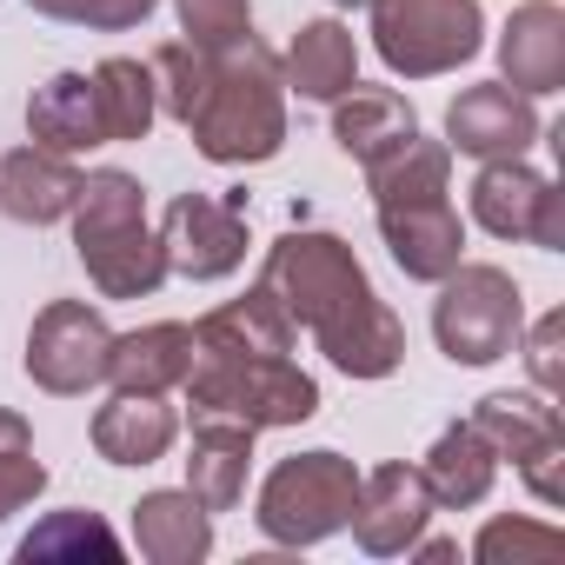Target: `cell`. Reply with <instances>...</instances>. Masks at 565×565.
<instances>
[{
    "mask_svg": "<svg viewBox=\"0 0 565 565\" xmlns=\"http://www.w3.org/2000/svg\"><path fill=\"white\" fill-rule=\"evenodd\" d=\"M279 81H287L300 100H340L360 87V47L340 21H307L279 61Z\"/></svg>",
    "mask_w": 565,
    "mask_h": 565,
    "instance_id": "obj_18",
    "label": "cell"
},
{
    "mask_svg": "<svg viewBox=\"0 0 565 565\" xmlns=\"http://www.w3.org/2000/svg\"><path fill=\"white\" fill-rule=\"evenodd\" d=\"M287 353H294V320L266 287H253L246 300L213 307L193 327V366L180 380L193 419H233V426H253V433L313 419L320 386Z\"/></svg>",
    "mask_w": 565,
    "mask_h": 565,
    "instance_id": "obj_1",
    "label": "cell"
},
{
    "mask_svg": "<svg viewBox=\"0 0 565 565\" xmlns=\"http://www.w3.org/2000/svg\"><path fill=\"white\" fill-rule=\"evenodd\" d=\"M107 353H114V333L87 300H47L28 333V380L54 399H74L107 380Z\"/></svg>",
    "mask_w": 565,
    "mask_h": 565,
    "instance_id": "obj_8",
    "label": "cell"
},
{
    "mask_svg": "<svg viewBox=\"0 0 565 565\" xmlns=\"http://www.w3.org/2000/svg\"><path fill=\"white\" fill-rule=\"evenodd\" d=\"M472 220L492 239H532L545 253L565 246V193L525 160H486L472 180Z\"/></svg>",
    "mask_w": 565,
    "mask_h": 565,
    "instance_id": "obj_10",
    "label": "cell"
},
{
    "mask_svg": "<svg viewBox=\"0 0 565 565\" xmlns=\"http://www.w3.org/2000/svg\"><path fill=\"white\" fill-rule=\"evenodd\" d=\"M360 505V472L340 452H294L259 486V532L273 545H320L333 539Z\"/></svg>",
    "mask_w": 565,
    "mask_h": 565,
    "instance_id": "obj_6",
    "label": "cell"
},
{
    "mask_svg": "<svg viewBox=\"0 0 565 565\" xmlns=\"http://www.w3.org/2000/svg\"><path fill=\"white\" fill-rule=\"evenodd\" d=\"M499 67H505V87H519L532 100L565 87V8L558 0L512 8V21L499 34Z\"/></svg>",
    "mask_w": 565,
    "mask_h": 565,
    "instance_id": "obj_15",
    "label": "cell"
},
{
    "mask_svg": "<svg viewBox=\"0 0 565 565\" xmlns=\"http://www.w3.org/2000/svg\"><path fill=\"white\" fill-rule=\"evenodd\" d=\"M426 519H433V486H426V472L419 466H380V472H366L360 479V505H353V539L373 552V558H393V552H413L419 545V532H426Z\"/></svg>",
    "mask_w": 565,
    "mask_h": 565,
    "instance_id": "obj_14",
    "label": "cell"
},
{
    "mask_svg": "<svg viewBox=\"0 0 565 565\" xmlns=\"http://www.w3.org/2000/svg\"><path fill=\"white\" fill-rule=\"evenodd\" d=\"M380 213V233H386V253L406 279H426V287H439V279L459 266L466 253V226L452 213L446 193H419V200H386L373 206Z\"/></svg>",
    "mask_w": 565,
    "mask_h": 565,
    "instance_id": "obj_12",
    "label": "cell"
},
{
    "mask_svg": "<svg viewBox=\"0 0 565 565\" xmlns=\"http://www.w3.org/2000/svg\"><path fill=\"white\" fill-rule=\"evenodd\" d=\"M340 8H373V0H340Z\"/></svg>",
    "mask_w": 565,
    "mask_h": 565,
    "instance_id": "obj_33",
    "label": "cell"
},
{
    "mask_svg": "<svg viewBox=\"0 0 565 565\" xmlns=\"http://www.w3.org/2000/svg\"><path fill=\"white\" fill-rule=\"evenodd\" d=\"M94 100H100V127L107 140H147L153 114H160V94H153V67L114 54L94 67Z\"/></svg>",
    "mask_w": 565,
    "mask_h": 565,
    "instance_id": "obj_25",
    "label": "cell"
},
{
    "mask_svg": "<svg viewBox=\"0 0 565 565\" xmlns=\"http://www.w3.org/2000/svg\"><path fill=\"white\" fill-rule=\"evenodd\" d=\"M246 466H253V426L233 419H193V459H186V492L206 512H233L246 492Z\"/></svg>",
    "mask_w": 565,
    "mask_h": 565,
    "instance_id": "obj_20",
    "label": "cell"
},
{
    "mask_svg": "<svg viewBox=\"0 0 565 565\" xmlns=\"http://www.w3.org/2000/svg\"><path fill=\"white\" fill-rule=\"evenodd\" d=\"M28 134H34V147H47V153L107 147L100 100H94V74H54V81L28 100Z\"/></svg>",
    "mask_w": 565,
    "mask_h": 565,
    "instance_id": "obj_19",
    "label": "cell"
},
{
    "mask_svg": "<svg viewBox=\"0 0 565 565\" xmlns=\"http://www.w3.org/2000/svg\"><path fill=\"white\" fill-rule=\"evenodd\" d=\"M81 200V173L67 167V153L47 147H21L0 160V213L21 220V226H54L67 220Z\"/></svg>",
    "mask_w": 565,
    "mask_h": 565,
    "instance_id": "obj_16",
    "label": "cell"
},
{
    "mask_svg": "<svg viewBox=\"0 0 565 565\" xmlns=\"http://www.w3.org/2000/svg\"><path fill=\"white\" fill-rule=\"evenodd\" d=\"M180 28L193 34V47H233L253 34V8L246 0H180Z\"/></svg>",
    "mask_w": 565,
    "mask_h": 565,
    "instance_id": "obj_29",
    "label": "cell"
},
{
    "mask_svg": "<svg viewBox=\"0 0 565 565\" xmlns=\"http://www.w3.org/2000/svg\"><path fill=\"white\" fill-rule=\"evenodd\" d=\"M259 287L287 307L294 327H307L320 340V353L353 373V380H386L406 360V327L399 313L373 294V279L360 266V253L340 233H279L266 246Z\"/></svg>",
    "mask_w": 565,
    "mask_h": 565,
    "instance_id": "obj_2",
    "label": "cell"
},
{
    "mask_svg": "<svg viewBox=\"0 0 565 565\" xmlns=\"http://www.w3.org/2000/svg\"><path fill=\"white\" fill-rule=\"evenodd\" d=\"M153 94L213 167H259L287 147V81L253 34L233 47L167 41L153 54Z\"/></svg>",
    "mask_w": 565,
    "mask_h": 565,
    "instance_id": "obj_3",
    "label": "cell"
},
{
    "mask_svg": "<svg viewBox=\"0 0 565 565\" xmlns=\"http://www.w3.org/2000/svg\"><path fill=\"white\" fill-rule=\"evenodd\" d=\"M167 273L186 279H226L246 259V193H180L160 220Z\"/></svg>",
    "mask_w": 565,
    "mask_h": 565,
    "instance_id": "obj_11",
    "label": "cell"
},
{
    "mask_svg": "<svg viewBox=\"0 0 565 565\" xmlns=\"http://www.w3.org/2000/svg\"><path fill=\"white\" fill-rule=\"evenodd\" d=\"M120 558V539H114V525L100 519V512H54L47 525H34L28 539H21V565H47V558Z\"/></svg>",
    "mask_w": 565,
    "mask_h": 565,
    "instance_id": "obj_26",
    "label": "cell"
},
{
    "mask_svg": "<svg viewBox=\"0 0 565 565\" xmlns=\"http://www.w3.org/2000/svg\"><path fill=\"white\" fill-rule=\"evenodd\" d=\"M8 446H34V433H28L21 413H0V452H8Z\"/></svg>",
    "mask_w": 565,
    "mask_h": 565,
    "instance_id": "obj_32",
    "label": "cell"
},
{
    "mask_svg": "<svg viewBox=\"0 0 565 565\" xmlns=\"http://www.w3.org/2000/svg\"><path fill=\"white\" fill-rule=\"evenodd\" d=\"M47 492V466L34 459V446H8L0 452V525H8L21 505H34Z\"/></svg>",
    "mask_w": 565,
    "mask_h": 565,
    "instance_id": "obj_30",
    "label": "cell"
},
{
    "mask_svg": "<svg viewBox=\"0 0 565 565\" xmlns=\"http://www.w3.org/2000/svg\"><path fill=\"white\" fill-rule=\"evenodd\" d=\"M74 253H81L87 279H94L107 300H147V294H160L167 253H160V233L147 226V193H140L134 173L100 167V173L81 180V200H74Z\"/></svg>",
    "mask_w": 565,
    "mask_h": 565,
    "instance_id": "obj_4",
    "label": "cell"
},
{
    "mask_svg": "<svg viewBox=\"0 0 565 565\" xmlns=\"http://www.w3.org/2000/svg\"><path fill=\"white\" fill-rule=\"evenodd\" d=\"M472 426H479V439L499 459H512L525 472L539 505L565 499V479H558V466H565V419H558V406H545L532 393H492V399L472 406Z\"/></svg>",
    "mask_w": 565,
    "mask_h": 565,
    "instance_id": "obj_9",
    "label": "cell"
},
{
    "mask_svg": "<svg viewBox=\"0 0 565 565\" xmlns=\"http://www.w3.org/2000/svg\"><path fill=\"white\" fill-rule=\"evenodd\" d=\"M186 366H193V327H173V320L140 327V333L114 340V353H107V380L120 393H173L186 380Z\"/></svg>",
    "mask_w": 565,
    "mask_h": 565,
    "instance_id": "obj_22",
    "label": "cell"
},
{
    "mask_svg": "<svg viewBox=\"0 0 565 565\" xmlns=\"http://www.w3.org/2000/svg\"><path fill=\"white\" fill-rule=\"evenodd\" d=\"M558 340H565V313H545V320L532 327V340H525V366H532L539 393H558V380H565V366H558Z\"/></svg>",
    "mask_w": 565,
    "mask_h": 565,
    "instance_id": "obj_31",
    "label": "cell"
},
{
    "mask_svg": "<svg viewBox=\"0 0 565 565\" xmlns=\"http://www.w3.org/2000/svg\"><path fill=\"white\" fill-rule=\"evenodd\" d=\"M419 472L433 486V505H479L492 492V479H499V452L479 439L472 419H459V426H446L433 439V452H426Z\"/></svg>",
    "mask_w": 565,
    "mask_h": 565,
    "instance_id": "obj_24",
    "label": "cell"
},
{
    "mask_svg": "<svg viewBox=\"0 0 565 565\" xmlns=\"http://www.w3.org/2000/svg\"><path fill=\"white\" fill-rule=\"evenodd\" d=\"M34 14H47V21H67V28H94V34H127V28H140L160 0H28Z\"/></svg>",
    "mask_w": 565,
    "mask_h": 565,
    "instance_id": "obj_28",
    "label": "cell"
},
{
    "mask_svg": "<svg viewBox=\"0 0 565 565\" xmlns=\"http://www.w3.org/2000/svg\"><path fill=\"white\" fill-rule=\"evenodd\" d=\"M525 333V300L512 287L505 266L486 259H459L439 279V300H433V340L452 366H492L519 347Z\"/></svg>",
    "mask_w": 565,
    "mask_h": 565,
    "instance_id": "obj_5",
    "label": "cell"
},
{
    "mask_svg": "<svg viewBox=\"0 0 565 565\" xmlns=\"http://www.w3.org/2000/svg\"><path fill=\"white\" fill-rule=\"evenodd\" d=\"M479 0H373V47L393 74L433 81L479 54Z\"/></svg>",
    "mask_w": 565,
    "mask_h": 565,
    "instance_id": "obj_7",
    "label": "cell"
},
{
    "mask_svg": "<svg viewBox=\"0 0 565 565\" xmlns=\"http://www.w3.org/2000/svg\"><path fill=\"white\" fill-rule=\"evenodd\" d=\"M180 419L160 393H114L100 413H94V452L107 466H153L167 459Z\"/></svg>",
    "mask_w": 565,
    "mask_h": 565,
    "instance_id": "obj_17",
    "label": "cell"
},
{
    "mask_svg": "<svg viewBox=\"0 0 565 565\" xmlns=\"http://www.w3.org/2000/svg\"><path fill=\"white\" fill-rule=\"evenodd\" d=\"M532 140H539V107H532V94H519V87H505V81L466 87V94L446 107V147H452V153H472V160H519Z\"/></svg>",
    "mask_w": 565,
    "mask_h": 565,
    "instance_id": "obj_13",
    "label": "cell"
},
{
    "mask_svg": "<svg viewBox=\"0 0 565 565\" xmlns=\"http://www.w3.org/2000/svg\"><path fill=\"white\" fill-rule=\"evenodd\" d=\"M134 545L153 565H200L213 552V512L193 492H147L134 505Z\"/></svg>",
    "mask_w": 565,
    "mask_h": 565,
    "instance_id": "obj_21",
    "label": "cell"
},
{
    "mask_svg": "<svg viewBox=\"0 0 565 565\" xmlns=\"http://www.w3.org/2000/svg\"><path fill=\"white\" fill-rule=\"evenodd\" d=\"M558 552H565V532L532 525V519H492L472 539V558L479 565H552Z\"/></svg>",
    "mask_w": 565,
    "mask_h": 565,
    "instance_id": "obj_27",
    "label": "cell"
},
{
    "mask_svg": "<svg viewBox=\"0 0 565 565\" xmlns=\"http://www.w3.org/2000/svg\"><path fill=\"white\" fill-rule=\"evenodd\" d=\"M413 134H419V120H413V107H406L393 87H353V94L333 100V140H340L360 167H373L380 153H393V147L413 140Z\"/></svg>",
    "mask_w": 565,
    "mask_h": 565,
    "instance_id": "obj_23",
    "label": "cell"
}]
</instances>
